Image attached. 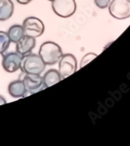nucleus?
I'll use <instances>...</instances> for the list:
<instances>
[{"mask_svg": "<svg viewBox=\"0 0 130 146\" xmlns=\"http://www.w3.org/2000/svg\"><path fill=\"white\" fill-rule=\"evenodd\" d=\"M39 55L46 65H54L59 62L63 56V50L59 44L47 41L40 47Z\"/></svg>", "mask_w": 130, "mask_h": 146, "instance_id": "obj_1", "label": "nucleus"}, {"mask_svg": "<svg viewBox=\"0 0 130 146\" xmlns=\"http://www.w3.org/2000/svg\"><path fill=\"white\" fill-rule=\"evenodd\" d=\"M45 68L46 64L39 55L30 53L23 56L20 69L25 74L41 75Z\"/></svg>", "mask_w": 130, "mask_h": 146, "instance_id": "obj_2", "label": "nucleus"}, {"mask_svg": "<svg viewBox=\"0 0 130 146\" xmlns=\"http://www.w3.org/2000/svg\"><path fill=\"white\" fill-rule=\"evenodd\" d=\"M22 27L24 32V35L38 38L43 35L45 26L41 20L34 16H29L23 20Z\"/></svg>", "mask_w": 130, "mask_h": 146, "instance_id": "obj_3", "label": "nucleus"}, {"mask_svg": "<svg viewBox=\"0 0 130 146\" xmlns=\"http://www.w3.org/2000/svg\"><path fill=\"white\" fill-rule=\"evenodd\" d=\"M51 7L55 14L61 18H67L72 16L77 9L75 0H53Z\"/></svg>", "mask_w": 130, "mask_h": 146, "instance_id": "obj_4", "label": "nucleus"}, {"mask_svg": "<svg viewBox=\"0 0 130 146\" xmlns=\"http://www.w3.org/2000/svg\"><path fill=\"white\" fill-rule=\"evenodd\" d=\"M108 7L113 18L124 20L130 17V0H113Z\"/></svg>", "mask_w": 130, "mask_h": 146, "instance_id": "obj_5", "label": "nucleus"}, {"mask_svg": "<svg viewBox=\"0 0 130 146\" xmlns=\"http://www.w3.org/2000/svg\"><path fill=\"white\" fill-rule=\"evenodd\" d=\"M77 70V62L75 56L70 53L63 55L59 61V72L62 79L72 75Z\"/></svg>", "mask_w": 130, "mask_h": 146, "instance_id": "obj_6", "label": "nucleus"}, {"mask_svg": "<svg viewBox=\"0 0 130 146\" xmlns=\"http://www.w3.org/2000/svg\"><path fill=\"white\" fill-rule=\"evenodd\" d=\"M27 93L34 94L46 88L41 75L25 74L23 79Z\"/></svg>", "mask_w": 130, "mask_h": 146, "instance_id": "obj_7", "label": "nucleus"}, {"mask_svg": "<svg viewBox=\"0 0 130 146\" xmlns=\"http://www.w3.org/2000/svg\"><path fill=\"white\" fill-rule=\"evenodd\" d=\"M23 56L16 52H9L4 54L2 59V66L7 72L15 73L20 69Z\"/></svg>", "mask_w": 130, "mask_h": 146, "instance_id": "obj_8", "label": "nucleus"}, {"mask_svg": "<svg viewBox=\"0 0 130 146\" xmlns=\"http://www.w3.org/2000/svg\"><path fill=\"white\" fill-rule=\"evenodd\" d=\"M16 44V52L24 56L31 52L36 46V39L35 38L24 35Z\"/></svg>", "mask_w": 130, "mask_h": 146, "instance_id": "obj_9", "label": "nucleus"}, {"mask_svg": "<svg viewBox=\"0 0 130 146\" xmlns=\"http://www.w3.org/2000/svg\"><path fill=\"white\" fill-rule=\"evenodd\" d=\"M8 92L12 97L15 98H23L27 94L22 80H16L10 82L8 86Z\"/></svg>", "mask_w": 130, "mask_h": 146, "instance_id": "obj_10", "label": "nucleus"}, {"mask_svg": "<svg viewBox=\"0 0 130 146\" xmlns=\"http://www.w3.org/2000/svg\"><path fill=\"white\" fill-rule=\"evenodd\" d=\"M15 7L11 0H0V21L9 20L13 15Z\"/></svg>", "mask_w": 130, "mask_h": 146, "instance_id": "obj_11", "label": "nucleus"}, {"mask_svg": "<svg viewBox=\"0 0 130 146\" xmlns=\"http://www.w3.org/2000/svg\"><path fill=\"white\" fill-rule=\"evenodd\" d=\"M44 80V82L46 88L51 86L58 83L62 80L61 75L58 70L55 69H51L47 71L44 76L42 77Z\"/></svg>", "mask_w": 130, "mask_h": 146, "instance_id": "obj_12", "label": "nucleus"}, {"mask_svg": "<svg viewBox=\"0 0 130 146\" xmlns=\"http://www.w3.org/2000/svg\"><path fill=\"white\" fill-rule=\"evenodd\" d=\"M9 38L11 42L16 44L24 36V32L22 25H13L9 28L7 32Z\"/></svg>", "mask_w": 130, "mask_h": 146, "instance_id": "obj_13", "label": "nucleus"}, {"mask_svg": "<svg viewBox=\"0 0 130 146\" xmlns=\"http://www.w3.org/2000/svg\"><path fill=\"white\" fill-rule=\"evenodd\" d=\"M11 42L7 33L0 31V54L3 55L6 52L9 48Z\"/></svg>", "mask_w": 130, "mask_h": 146, "instance_id": "obj_14", "label": "nucleus"}, {"mask_svg": "<svg viewBox=\"0 0 130 146\" xmlns=\"http://www.w3.org/2000/svg\"><path fill=\"white\" fill-rule=\"evenodd\" d=\"M98 55H97L96 54L93 53L87 54V55H85L81 59V63H80V68H81L83 67L84 66L88 64L89 62H91V61L93 60L94 58H95Z\"/></svg>", "mask_w": 130, "mask_h": 146, "instance_id": "obj_15", "label": "nucleus"}, {"mask_svg": "<svg viewBox=\"0 0 130 146\" xmlns=\"http://www.w3.org/2000/svg\"><path fill=\"white\" fill-rule=\"evenodd\" d=\"M94 3L100 9H105L111 3V0H94Z\"/></svg>", "mask_w": 130, "mask_h": 146, "instance_id": "obj_16", "label": "nucleus"}, {"mask_svg": "<svg viewBox=\"0 0 130 146\" xmlns=\"http://www.w3.org/2000/svg\"><path fill=\"white\" fill-rule=\"evenodd\" d=\"M16 1L21 5H27L31 1H32L33 0H16Z\"/></svg>", "mask_w": 130, "mask_h": 146, "instance_id": "obj_17", "label": "nucleus"}, {"mask_svg": "<svg viewBox=\"0 0 130 146\" xmlns=\"http://www.w3.org/2000/svg\"><path fill=\"white\" fill-rule=\"evenodd\" d=\"M7 103V101L5 100V99L3 96H0V105H5Z\"/></svg>", "mask_w": 130, "mask_h": 146, "instance_id": "obj_18", "label": "nucleus"}, {"mask_svg": "<svg viewBox=\"0 0 130 146\" xmlns=\"http://www.w3.org/2000/svg\"><path fill=\"white\" fill-rule=\"evenodd\" d=\"M48 1H53V0H48Z\"/></svg>", "mask_w": 130, "mask_h": 146, "instance_id": "obj_19", "label": "nucleus"}]
</instances>
